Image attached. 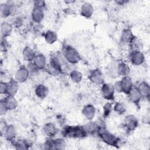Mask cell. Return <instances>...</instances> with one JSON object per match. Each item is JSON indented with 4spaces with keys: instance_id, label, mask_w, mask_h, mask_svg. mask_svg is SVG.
<instances>
[{
    "instance_id": "obj_1",
    "label": "cell",
    "mask_w": 150,
    "mask_h": 150,
    "mask_svg": "<svg viewBox=\"0 0 150 150\" xmlns=\"http://www.w3.org/2000/svg\"><path fill=\"white\" fill-rule=\"evenodd\" d=\"M62 134L64 138H84L88 135L81 125H66L62 131Z\"/></svg>"
},
{
    "instance_id": "obj_2",
    "label": "cell",
    "mask_w": 150,
    "mask_h": 150,
    "mask_svg": "<svg viewBox=\"0 0 150 150\" xmlns=\"http://www.w3.org/2000/svg\"><path fill=\"white\" fill-rule=\"evenodd\" d=\"M62 55L65 60L71 64H75L81 60V56L78 50L69 45H66L63 47Z\"/></svg>"
},
{
    "instance_id": "obj_3",
    "label": "cell",
    "mask_w": 150,
    "mask_h": 150,
    "mask_svg": "<svg viewBox=\"0 0 150 150\" xmlns=\"http://www.w3.org/2000/svg\"><path fill=\"white\" fill-rule=\"evenodd\" d=\"M115 90L118 93L127 94L134 87L132 79L129 76L122 77L121 80L116 81L114 84Z\"/></svg>"
},
{
    "instance_id": "obj_4",
    "label": "cell",
    "mask_w": 150,
    "mask_h": 150,
    "mask_svg": "<svg viewBox=\"0 0 150 150\" xmlns=\"http://www.w3.org/2000/svg\"><path fill=\"white\" fill-rule=\"evenodd\" d=\"M97 136L100 139L107 145L117 147L119 145L120 139L114 134L103 128L98 132Z\"/></svg>"
},
{
    "instance_id": "obj_5",
    "label": "cell",
    "mask_w": 150,
    "mask_h": 150,
    "mask_svg": "<svg viewBox=\"0 0 150 150\" xmlns=\"http://www.w3.org/2000/svg\"><path fill=\"white\" fill-rule=\"evenodd\" d=\"M44 147L46 149H64L66 147V142L63 138H49L44 143Z\"/></svg>"
},
{
    "instance_id": "obj_6",
    "label": "cell",
    "mask_w": 150,
    "mask_h": 150,
    "mask_svg": "<svg viewBox=\"0 0 150 150\" xmlns=\"http://www.w3.org/2000/svg\"><path fill=\"white\" fill-rule=\"evenodd\" d=\"M115 91L114 84L111 83L104 82L101 85V93L102 97L108 101H112L114 100Z\"/></svg>"
},
{
    "instance_id": "obj_7",
    "label": "cell",
    "mask_w": 150,
    "mask_h": 150,
    "mask_svg": "<svg viewBox=\"0 0 150 150\" xmlns=\"http://www.w3.org/2000/svg\"><path fill=\"white\" fill-rule=\"evenodd\" d=\"M17 11L16 5L7 2L0 5V15L2 18H7L10 16L16 14Z\"/></svg>"
},
{
    "instance_id": "obj_8",
    "label": "cell",
    "mask_w": 150,
    "mask_h": 150,
    "mask_svg": "<svg viewBox=\"0 0 150 150\" xmlns=\"http://www.w3.org/2000/svg\"><path fill=\"white\" fill-rule=\"evenodd\" d=\"M88 78L93 84L96 85H101L105 82L104 74L98 68L90 70L88 75Z\"/></svg>"
},
{
    "instance_id": "obj_9",
    "label": "cell",
    "mask_w": 150,
    "mask_h": 150,
    "mask_svg": "<svg viewBox=\"0 0 150 150\" xmlns=\"http://www.w3.org/2000/svg\"><path fill=\"white\" fill-rule=\"evenodd\" d=\"M128 57L130 63L134 66H141L145 60V55L141 50H131Z\"/></svg>"
},
{
    "instance_id": "obj_10",
    "label": "cell",
    "mask_w": 150,
    "mask_h": 150,
    "mask_svg": "<svg viewBox=\"0 0 150 150\" xmlns=\"http://www.w3.org/2000/svg\"><path fill=\"white\" fill-rule=\"evenodd\" d=\"M138 120L133 114L127 115L124 120V126L127 132L134 131L138 126Z\"/></svg>"
},
{
    "instance_id": "obj_11",
    "label": "cell",
    "mask_w": 150,
    "mask_h": 150,
    "mask_svg": "<svg viewBox=\"0 0 150 150\" xmlns=\"http://www.w3.org/2000/svg\"><path fill=\"white\" fill-rule=\"evenodd\" d=\"M60 59L57 56H52L49 60V66L51 71L55 74H61L63 72V66Z\"/></svg>"
},
{
    "instance_id": "obj_12",
    "label": "cell",
    "mask_w": 150,
    "mask_h": 150,
    "mask_svg": "<svg viewBox=\"0 0 150 150\" xmlns=\"http://www.w3.org/2000/svg\"><path fill=\"white\" fill-rule=\"evenodd\" d=\"M83 127L88 135H97L98 132L103 128L100 124L96 121H93V120L90 121L85 125H83Z\"/></svg>"
},
{
    "instance_id": "obj_13",
    "label": "cell",
    "mask_w": 150,
    "mask_h": 150,
    "mask_svg": "<svg viewBox=\"0 0 150 150\" xmlns=\"http://www.w3.org/2000/svg\"><path fill=\"white\" fill-rule=\"evenodd\" d=\"M30 73L26 68V66H21L16 70L15 74L14 79L19 83L25 82L29 78Z\"/></svg>"
},
{
    "instance_id": "obj_14",
    "label": "cell",
    "mask_w": 150,
    "mask_h": 150,
    "mask_svg": "<svg viewBox=\"0 0 150 150\" xmlns=\"http://www.w3.org/2000/svg\"><path fill=\"white\" fill-rule=\"evenodd\" d=\"M4 135L5 138L9 142H12L16 139L17 131L15 127L12 124L6 125L4 128Z\"/></svg>"
},
{
    "instance_id": "obj_15",
    "label": "cell",
    "mask_w": 150,
    "mask_h": 150,
    "mask_svg": "<svg viewBox=\"0 0 150 150\" xmlns=\"http://www.w3.org/2000/svg\"><path fill=\"white\" fill-rule=\"evenodd\" d=\"M83 115L88 121H91L94 119L96 113V109L95 107L91 104H88L85 105L81 110Z\"/></svg>"
},
{
    "instance_id": "obj_16",
    "label": "cell",
    "mask_w": 150,
    "mask_h": 150,
    "mask_svg": "<svg viewBox=\"0 0 150 150\" xmlns=\"http://www.w3.org/2000/svg\"><path fill=\"white\" fill-rule=\"evenodd\" d=\"M45 16L44 9L33 6L31 11V19L33 22L40 23L43 19Z\"/></svg>"
},
{
    "instance_id": "obj_17",
    "label": "cell",
    "mask_w": 150,
    "mask_h": 150,
    "mask_svg": "<svg viewBox=\"0 0 150 150\" xmlns=\"http://www.w3.org/2000/svg\"><path fill=\"white\" fill-rule=\"evenodd\" d=\"M136 88L139 91L142 98L149 99L150 96V86L146 81H141Z\"/></svg>"
},
{
    "instance_id": "obj_18",
    "label": "cell",
    "mask_w": 150,
    "mask_h": 150,
    "mask_svg": "<svg viewBox=\"0 0 150 150\" xmlns=\"http://www.w3.org/2000/svg\"><path fill=\"white\" fill-rule=\"evenodd\" d=\"M127 95L128 96V100L135 105H138L141 100L142 99V97L139 91L136 87H134Z\"/></svg>"
},
{
    "instance_id": "obj_19",
    "label": "cell",
    "mask_w": 150,
    "mask_h": 150,
    "mask_svg": "<svg viewBox=\"0 0 150 150\" xmlns=\"http://www.w3.org/2000/svg\"><path fill=\"white\" fill-rule=\"evenodd\" d=\"M118 60H111L107 66V71L108 76L112 78L115 79L119 77L118 73Z\"/></svg>"
},
{
    "instance_id": "obj_20",
    "label": "cell",
    "mask_w": 150,
    "mask_h": 150,
    "mask_svg": "<svg viewBox=\"0 0 150 150\" xmlns=\"http://www.w3.org/2000/svg\"><path fill=\"white\" fill-rule=\"evenodd\" d=\"M135 36L132 33V30L129 29H124L120 36V42L124 45H129Z\"/></svg>"
},
{
    "instance_id": "obj_21",
    "label": "cell",
    "mask_w": 150,
    "mask_h": 150,
    "mask_svg": "<svg viewBox=\"0 0 150 150\" xmlns=\"http://www.w3.org/2000/svg\"><path fill=\"white\" fill-rule=\"evenodd\" d=\"M94 13V8L89 2H84L80 8V14L86 18H90Z\"/></svg>"
},
{
    "instance_id": "obj_22",
    "label": "cell",
    "mask_w": 150,
    "mask_h": 150,
    "mask_svg": "<svg viewBox=\"0 0 150 150\" xmlns=\"http://www.w3.org/2000/svg\"><path fill=\"white\" fill-rule=\"evenodd\" d=\"M19 90V83L15 79H12L7 81V94L8 96H15Z\"/></svg>"
},
{
    "instance_id": "obj_23",
    "label": "cell",
    "mask_w": 150,
    "mask_h": 150,
    "mask_svg": "<svg viewBox=\"0 0 150 150\" xmlns=\"http://www.w3.org/2000/svg\"><path fill=\"white\" fill-rule=\"evenodd\" d=\"M13 30V25L7 21H4L1 24V38L6 39L9 36Z\"/></svg>"
},
{
    "instance_id": "obj_24",
    "label": "cell",
    "mask_w": 150,
    "mask_h": 150,
    "mask_svg": "<svg viewBox=\"0 0 150 150\" xmlns=\"http://www.w3.org/2000/svg\"><path fill=\"white\" fill-rule=\"evenodd\" d=\"M43 132L49 138L54 137L57 133L58 129L56 125L52 122L46 123L43 127Z\"/></svg>"
},
{
    "instance_id": "obj_25",
    "label": "cell",
    "mask_w": 150,
    "mask_h": 150,
    "mask_svg": "<svg viewBox=\"0 0 150 150\" xmlns=\"http://www.w3.org/2000/svg\"><path fill=\"white\" fill-rule=\"evenodd\" d=\"M33 62L40 70L45 69L47 66L46 58L43 53L36 54Z\"/></svg>"
},
{
    "instance_id": "obj_26",
    "label": "cell",
    "mask_w": 150,
    "mask_h": 150,
    "mask_svg": "<svg viewBox=\"0 0 150 150\" xmlns=\"http://www.w3.org/2000/svg\"><path fill=\"white\" fill-rule=\"evenodd\" d=\"M35 93L39 98L45 99L49 94V88L43 84H39L35 87Z\"/></svg>"
},
{
    "instance_id": "obj_27",
    "label": "cell",
    "mask_w": 150,
    "mask_h": 150,
    "mask_svg": "<svg viewBox=\"0 0 150 150\" xmlns=\"http://www.w3.org/2000/svg\"><path fill=\"white\" fill-rule=\"evenodd\" d=\"M22 54L23 59L25 61L30 62L33 60L35 57L36 55V53L35 50L30 46H25L22 50Z\"/></svg>"
},
{
    "instance_id": "obj_28",
    "label": "cell",
    "mask_w": 150,
    "mask_h": 150,
    "mask_svg": "<svg viewBox=\"0 0 150 150\" xmlns=\"http://www.w3.org/2000/svg\"><path fill=\"white\" fill-rule=\"evenodd\" d=\"M5 104L8 108V110H15L18 106V103L17 100L15 98V96H8L3 98Z\"/></svg>"
},
{
    "instance_id": "obj_29",
    "label": "cell",
    "mask_w": 150,
    "mask_h": 150,
    "mask_svg": "<svg viewBox=\"0 0 150 150\" xmlns=\"http://www.w3.org/2000/svg\"><path fill=\"white\" fill-rule=\"evenodd\" d=\"M131 69L129 66L125 62L119 61L118 65V73L119 76H128L130 74Z\"/></svg>"
},
{
    "instance_id": "obj_30",
    "label": "cell",
    "mask_w": 150,
    "mask_h": 150,
    "mask_svg": "<svg viewBox=\"0 0 150 150\" xmlns=\"http://www.w3.org/2000/svg\"><path fill=\"white\" fill-rule=\"evenodd\" d=\"M58 36L55 31L52 30H47L44 35V39L46 42L48 44L52 45L57 40Z\"/></svg>"
},
{
    "instance_id": "obj_31",
    "label": "cell",
    "mask_w": 150,
    "mask_h": 150,
    "mask_svg": "<svg viewBox=\"0 0 150 150\" xmlns=\"http://www.w3.org/2000/svg\"><path fill=\"white\" fill-rule=\"evenodd\" d=\"M12 144L16 149H27L30 146L29 142L25 139H15Z\"/></svg>"
},
{
    "instance_id": "obj_32",
    "label": "cell",
    "mask_w": 150,
    "mask_h": 150,
    "mask_svg": "<svg viewBox=\"0 0 150 150\" xmlns=\"http://www.w3.org/2000/svg\"><path fill=\"white\" fill-rule=\"evenodd\" d=\"M128 46L131 50H141L143 47V43L141 40L135 36Z\"/></svg>"
},
{
    "instance_id": "obj_33",
    "label": "cell",
    "mask_w": 150,
    "mask_h": 150,
    "mask_svg": "<svg viewBox=\"0 0 150 150\" xmlns=\"http://www.w3.org/2000/svg\"><path fill=\"white\" fill-rule=\"evenodd\" d=\"M69 76L70 80L74 83H79L81 82L83 79V74L81 71L77 70H73L71 71Z\"/></svg>"
},
{
    "instance_id": "obj_34",
    "label": "cell",
    "mask_w": 150,
    "mask_h": 150,
    "mask_svg": "<svg viewBox=\"0 0 150 150\" xmlns=\"http://www.w3.org/2000/svg\"><path fill=\"white\" fill-rule=\"evenodd\" d=\"M113 111L118 115H123L127 111V108L122 102L117 101L113 105Z\"/></svg>"
},
{
    "instance_id": "obj_35",
    "label": "cell",
    "mask_w": 150,
    "mask_h": 150,
    "mask_svg": "<svg viewBox=\"0 0 150 150\" xmlns=\"http://www.w3.org/2000/svg\"><path fill=\"white\" fill-rule=\"evenodd\" d=\"M103 116L105 118L108 117L113 111V105L110 102L106 103L103 107Z\"/></svg>"
},
{
    "instance_id": "obj_36",
    "label": "cell",
    "mask_w": 150,
    "mask_h": 150,
    "mask_svg": "<svg viewBox=\"0 0 150 150\" xmlns=\"http://www.w3.org/2000/svg\"><path fill=\"white\" fill-rule=\"evenodd\" d=\"M26 68L28 70L30 75H32V74H37L39 71L40 70L36 66V65L34 64V63L32 62H28L27 65H26Z\"/></svg>"
},
{
    "instance_id": "obj_37",
    "label": "cell",
    "mask_w": 150,
    "mask_h": 150,
    "mask_svg": "<svg viewBox=\"0 0 150 150\" xmlns=\"http://www.w3.org/2000/svg\"><path fill=\"white\" fill-rule=\"evenodd\" d=\"M0 93L1 94H7V82L3 81L0 82Z\"/></svg>"
},
{
    "instance_id": "obj_38",
    "label": "cell",
    "mask_w": 150,
    "mask_h": 150,
    "mask_svg": "<svg viewBox=\"0 0 150 150\" xmlns=\"http://www.w3.org/2000/svg\"><path fill=\"white\" fill-rule=\"evenodd\" d=\"M8 111V108L5 104L4 101L3 99H1L0 101V115L1 116L5 115Z\"/></svg>"
},
{
    "instance_id": "obj_39",
    "label": "cell",
    "mask_w": 150,
    "mask_h": 150,
    "mask_svg": "<svg viewBox=\"0 0 150 150\" xmlns=\"http://www.w3.org/2000/svg\"><path fill=\"white\" fill-rule=\"evenodd\" d=\"M23 23V18L21 16H16L13 20V22L12 23L13 26H15L16 27H19L21 25H22Z\"/></svg>"
},
{
    "instance_id": "obj_40",
    "label": "cell",
    "mask_w": 150,
    "mask_h": 150,
    "mask_svg": "<svg viewBox=\"0 0 150 150\" xmlns=\"http://www.w3.org/2000/svg\"><path fill=\"white\" fill-rule=\"evenodd\" d=\"M8 45L5 39L2 38L1 42V50L2 52H5L7 50Z\"/></svg>"
},
{
    "instance_id": "obj_41",
    "label": "cell",
    "mask_w": 150,
    "mask_h": 150,
    "mask_svg": "<svg viewBox=\"0 0 150 150\" xmlns=\"http://www.w3.org/2000/svg\"><path fill=\"white\" fill-rule=\"evenodd\" d=\"M33 4H34L33 6L41 8H43V9L46 6L45 2L43 1H35L33 2Z\"/></svg>"
},
{
    "instance_id": "obj_42",
    "label": "cell",
    "mask_w": 150,
    "mask_h": 150,
    "mask_svg": "<svg viewBox=\"0 0 150 150\" xmlns=\"http://www.w3.org/2000/svg\"><path fill=\"white\" fill-rule=\"evenodd\" d=\"M149 122H150V115L149 112H147L142 116V122L144 124H149Z\"/></svg>"
},
{
    "instance_id": "obj_43",
    "label": "cell",
    "mask_w": 150,
    "mask_h": 150,
    "mask_svg": "<svg viewBox=\"0 0 150 150\" xmlns=\"http://www.w3.org/2000/svg\"><path fill=\"white\" fill-rule=\"evenodd\" d=\"M115 3L117 4H118V5H127L129 1H126V0H118V1H115Z\"/></svg>"
}]
</instances>
